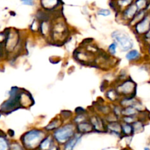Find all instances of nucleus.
Here are the masks:
<instances>
[{
  "label": "nucleus",
  "instance_id": "nucleus-32",
  "mask_svg": "<svg viewBox=\"0 0 150 150\" xmlns=\"http://www.w3.org/2000/svg\"><path fill=\"white\" fill-rule=\"evenodd\" d=\"M144 150H150V148L148 146H146V147H144Z\"/></svg>",
  "mask_w": 150,
  "mask_h": 150
},
{
  "label": "nucleus",
  "instance_id": "nucleus-28",
  "mask_svg": "<svg viewBox=\"0 0 150 150\" xmlns=\"http://www.w3.org/2000/svg\"><path fill=\"white\" fill-rule=\"evenodd\" d=\"M138 119V116H122L120 118L121 122H123V123H127V124H131L135 122V121Z\"/></svg>",
  "mask_w": 150,
  "mask_h": 150
},
{
  "label": "nucleus",
  "instance_id": "nucleus-16",
  "mask_svg": "<svg viewBox=\"0 0 150 150\" xmlns=\"http://www.w3.org/2000/svg\"><path fill=\"white\" fill-rule=\"evenodd\" d=\"M55 141L53 138L52 133H48L45 136V138L42 140L38 148V150H49V149L52 146Z\"/></svg>",
  "mask_w": 150,
  "mask_h": 150
},
{
  "label": "nucleus",
  "instance_id": "nucleus-36",
  "mask_svg": "<svg viewBox=\"0 0 150 150\" xmlns=\"http://www.w3.org/2000/svg\"><path fill=\"white\" fill-rule=\"evenodd\" d=\"M0 27H1V24H0Z\"/></svg>",
  "mask_w": 150,
  "mask_h": 150
},
{
  "label": "nucleus",
  "instance_id": "nucleus-12",
  "mask_svg": "<svg viewBox=\"0 0 150 150\" xmlns=\"http://www.w3.org/2000/svg\"><path fill=\"white\" fill-rule=\"evenodd\" d=\"M20 104L21 108H28L33 106L34 104V100L32 95L27 91L21 89V93H20Z\"/></svg>",
  "mask_w": 150,
  "mask_h": 150
},
{
  "label": "nucleus",
  "instance_id": "nucleus-17",
  "mask_svg": "<svg viewBox=\"0 0 150 150\" xmlns=\"http://www.w3.org/2000/svg\"><path fill=\"white\" fill-rule=\"evenodd\" d=\"M105 97L108 100H109L110 102H112V103L119 102V100L122 98L115 88H111L108 89L105 92Z\"/></svg>",
  "mask_w": 150,
  "mask_h": 150
},
{
  "label": "nucleus",
  "instance_id": "nucleus-23",
  "mask_svg": "<svg viewBox=\"0 0 150 150\" xmlns=\"http://www.w3.org/2000/svg\"><path fill=\"white\" fill-rule=\"evenodd\" d=\"M132 127H133V130H134V134H138L141 133V132H144V127H145L146 123L141 122V121L137 119L134 123L132 124Z\"/></svg>",
  "mask_w": 150,
  "mask_h": 150
},
{
  "label": "nucleus",
  "instance_id": "nucleus-26",
  "mask_svg": "<svg viewBox=\"0 0 150 150\" xmlns=\"http://www.w3.org/2000/svg\"><path fill=\"white\" fill-rule=\"evenodd\" d=\"M10 150H25L21 142L16 141H11Z\"/></svg>",
  "mask_w": 150,
  "mask_h": 150
},
{
  "label": "nucleus",
  "instance_id": "nucleus-15",
  "mask_svg": "<svg viewBox=\"0 0 150 150\" xmlns=\"http://www.w3.org/2000/svg\"><path fill=\"white\" fill-rule=\"evenodd\" d=\"M83 135L80 134L76 133V135L69 139L67 142L65 143L63 145V149L62 150H74L75 146L81 141Z\"/></svg>",
  "mask_w": 150,
  "mask_h": 150
},
{
  "label": "nucleus",
  "instance_id": "nucleus-33",
  "mask_svg": "<svg viewBox=\"0 0 150 150\" xmlns=\"http://www.w3.org/2000/svg\"><path fill=\"white\" fill-rule=\"evenodd\" d=\"M122 150H132V149H130L129 148H124V149H122Z\"/></svg>",
  "mask_w": 150,
  "mask_h": 150
},
{
  "label": "nucleus",
  "instance_id": "nucleus-8",
  "mask_svg": "<svg viewBox=\"0 0 150 150\" xmlns=\"http://www.w3.org/2000/svg\"><path fill=\"white\" fill-rule=\"evenodd\" d=\"M88 120L93 126V131L99 133L107 132L106 131V122L102 116L99 114H93L89 116Z\"/></svg>",
  "mask_w": 150,
  "mask_h": 150
},
{
  "label": "nucleus",
  "instance_id": "nucleus-5",
  "mask_svg": "<svg viewBox=\"0 0 150 150\" xmlns=\"http://www.w3.org/2000/svg\"><path fill=\"white\" fill-rule=\"evenodd\" d=\"M111 38L118 44V47L122 52H127L133 48L134 41L127 33L124 30H116L112 32Z\"/></svg>",
  "mask_w": 150,
  "mask_h": 150
},
{
  "label": "nucleus",
  "instance_id": "nucleus-2",
  "mask_svg": "<svg viewBox=\"0 0 150 150\" xmlns=\"http://www.w3.org/2000/svg\"><path fill=\"white\" fill-rule=\"evenodd\" d=\"M77 133L76 125L70 121L65 122L59 128L52 133L53 138L56 143L60 146H63L69 139L74 136Z\"/></svg>",
  "mask_w": 150,
  "mask_h": 150
},
{
  "label": "nucleus",
  "instance_id": "nucleus-24",
  "mask_svg": "<svg viewBox=\"0 0 150 150\" xmlns=\"http://www.w3.org/2000/svg\"><path fill=\"white\" fill-rule=\"evenodd\" d=\"M115 1H116L117 8L118 9H119V13H120L122 10H124L125 8H126L127 7L132 5L135 0H115Z\"/></svg>",
  "mask_w": 150,
  "mask_h": 150
},
{
  "label": "nucleus",
  "instance_id": "nucleus-19",
  "mask_svg": "<svg viewBox=\"0 0 150 150\" xmlns=\"http://www.w3.org/2000/svg\"><path fill=\"white\" fill-rule=\"evenodd\" d=\"M121 131H122V138H127V137H132L134 134L133 127L131 124H127L122 122V127H121Z\"/></svg>",
  "mask_w": 150,
  "mask_h": 150
},
{
  "label": "nucleus",
  "instance_id": "nucleus-13",
  "mask_svg": "<svg viewBox=\"0 0 150 150\" xmlns=\"http://www.w3.org/2000/svg\"><path fill=\"white\" fill-rule=\"evenodd\" d=\"M60 2L61 0H40V4L44 11L50 12L57 8L60 5Z\"/></svg>",
  "mask_w": 150,
  "mask_h": 150
},
{
  "label": "nucleus",
  "instance_id": "nucleus-1",
  "mask_svg": "<svg viewBox=\"0 0 150 150\" xmlns=\"http://www.w3.org/2000/svg\"><path fill=\"white\" fill-rule=\"evenodd\" d=\"M47 134L44 129L30 128L21 135L20 142L25 150H38L40 144Z\"/></svg>",
  "mask_w": 150,
  "mask_h": 150
},
{
  "label": "nucleus",
  "instance_id": "nucleus-14",
  "mask_svg": "<svg viewBox=\"0 0 150 150\" xmlns=\"http://www.w3.org/2000/svg\"><path fill=\"white\" fill-rule=\"evenodd\" d=\"M63 123H64V122H63V120L60 119V116H57V117L52 119V120L49 122L48 125H47L44 129L47 133H52L54 130H56L57 128L60 127Z\"/></svg>",
  "mask_w": 150,
  "mask_h": 150
},
{
  "label": "nucleus",
  "instance_id": "nucleus-4",
  "mask_svg": "<svg viewBox=\"0 0 150 150\" xmlns=\"http://www.w3.org/2000/svg\"><path fill=\"white\" fill-rule=\"evenodd\" d=\"M21 88L18 87L11 88L9 92V98L3 102L1 107L0 110L4 113H10L13 111L16 110L18 108H21L20 104V93Z\"/></svg>",
  "mask_w": 150,
  "mask_h": 150
},
{
  "label": "nucleus",
  "instance_id": "nucleus-27",
  "mask_svg": "<svg viewBox=\"0 0 150 150\" xmlns=\"http://www.w3.org/2000/svg\"><path fill=\"white\" fill-rule=\"evenodd\" d=\"M118 44H116L115 41H112L109 46H108V53L110 54V55H115L116 53V51H117L118 49Z\"/></svg>",
  "mask_w": 150,
  "mask_h": 150
},
{
  "label": "nucleus",
  "instance_id": "nucleus-34",
  "mask_svg": "<svg viewBox=\"0 0 150 150\" xmlns=\"http://www.w3.org/2000/svg\"><path fill=\"white\" fill-rule=\"evenodd\" d=\"M148 119L149 121H150V111L149 112V115H148Z\"/></svg>",
  "mask_w": 150,
  "mask_h": 150
},
{
  "label": "nucleus",
  "instance_id": "nucleus-11",
  "mask_svg": "<svg viewBox=\"0 0 150 150\" xmlns=\"http://www.w3.org/2000/svg\"><path fill=\"white\" fill-rule=\"evenodd\" d=\"M76 125V130H77V133L80 134V135H83L86 134H90L91 132H93V128L92 126L91 123L89 120H86L85 122L79 123Z\"/></svg>",
  "mask_w": 150,
  "mask_h": 150
},
{
  "label": "nucleus",
  "instance_id": "nucleus-20",
  "mask_svg": "<svg viewBox=\"0 0 150 150\" xmlns=\"http://www.w3.org/2000/svg\"><path fill=\"white\" fill-rule=\"evenodd\" d=\"M138 113H139V111L137 110L132 106L124 107L122 108V116H138Z\"/></svg>",
  "mask_w": 150,
  "mask_h": 150
},
{
  "label": "nucleus",
  "instance_id": "nucleus-21",
  "mask_svg": "<svg viewBox=\"0 0 150 150\" xmlns=\"http://www.w3.org/2000/svg\"><path fill=\"white\" fill-rule=\"evenodd\" d=\"M11 141L7 137L6 134L2 133L0 135V150H10Z\"/></svg>",
  "mask_w": 150,
  "mask_h": 150
},
{
  "label": "nucleus",
  "instance_id": "nucleus-31",
  "mask_svg": "<svg viewBox=\"0 0 150 150\" xmlns=\"http://www.w3.org/2000/svg\"><path fill=\"white\" fill-rule=\"evenodd\" d=\"M7 38V33L5 31L0 33V44H4Z\"/></svg>",
  "mask_w": 150,
  "mask_h": 150
},
{
  "label": "nucleus",
  "instance_id": "nucleus-7",
  "mask_svg": "<svg viewBox=\"0 0 150 150\" xmlns=\"http://www.w3.org/2000/svg\"><path fill=\"white\" fill-rule=\"evenodd\" d=\"M132 31L138 37L142 38L150 32V12H147L145 16L132 27Z\"/></svg>",
  "mask_w": 150,
  "mask_h": 150
},
{
  "label": "nucleus",
  "instance_id": "nucleus-18",
  "mask_svg": "<svg viewBox=\"0 0 150 150\" xmlns=\"http://www.w3.org/2000/svg\"><path fill=\"white\" fill-rule=\"evenodd\" d=\"M125 58L129 62H138L141 59V54L138 50L132 49L126 53Z\"/></svg>",
  "mask_w": 150,
  "mask_h": 150
},
{
  "label": "nucleus",
  "instance_id": "nucleus-9",
  "mask_svg": "<svg viewBox=\"0 0 150 150\" xmlns=\"http://www.w3.org/2000/svg\"><path fill=\"white\" fill-rule=\"evenodd\" d=\"M138 11H138V8H137L136 5H135V3L133 2L132 5L127 7L126 8L122 10V11L118 14H120L121 19L123 21H125V22L127 23L128 24L129 21L135 17V16L136 15L137 13H138Z\"/></svg>",
  "mask_w": 150,
  "mask_h": 150
},
{
  "label": "nucleus",
  "instance_id": "nucleus-3",
  "mask_svg": "<svg viewBox=\"0 0 150 150\" xmlns=\"http://www.w3.org/2000/svg\"><path fill=\"white\" fill-rule=\"evenodd\" d=\"M69 29L65 21L57 19L56 21H52V30L49 40L56 44L63 43L69 37Z\"/></svg>",
  "mask_w": 150,
  "mask_h": 150
},
{
  "label": "nucleus",
  "instance_id": "nucleus-25",
  "mask_svg": "<svg viewBox=\"0 0 150 150\" xmlns=\"http://www.w3.org/2000/svg\"><path fill=\"white\" fill-rule=\"evenodd\" d=\"M60 119L63 120V122H68L70 119L71 121L72 120V118H73V114L71 111L67 110H62L60 113Z\"/></svg>",
  "mask_w": 150,
  "mask_h": 150
},
{
  "label": "nucleus",
  "instance_id": "nucleus-30",
  "mask_svg": "<svg viewBox=\"0 0 150 150\" xmlns=\"http://www.w3.org/2000/svg\"><path fill=\"white\" fill-rule=\"evenodd\" d=\"M21 4L27 6H33L35 5V0H20Z\"/></svg>",
  "mask_w": 150,
  "mask_h": 150
},
{
  "label": "nucleus",
  "instance_id": "nucleus-29",
  "mask_svg": "<svg viewBox=\"0 0 150 150\" xmlns=\"http://www.w3.org/2000/svg\"><path fill=\"white\" fill-rule=\"evenodd\" d=\"M97 14L102 16H108L111 14V11L108 9H105V8H100L97 11Z\"/></svg>",
  "mask_w": 150,
  "mask_h": 150
},
{
  "label": "nucleus",
  "instance_id": "nucleus-10",
  "mask_svg": "<svg viewBox=\"0 0 150 150\" xmlns=\"http://www.w3.org/2000/svg\"><path fill=\"white\" fill-rule=\"evenodd\" d=\"M121 127H122V122L120 120L107 122L106 131L107 132H109V133L116 135L117 137H122Z\"/></svg>",
  "mask_w": 150,
  "mask_h": 150
},
{
  "label": "nucleus",
  "instance_id": "nucleus-22",
  "mask_svg": "<svg viewBox=\"0 0 150 150\" xmlns=\"http://www.w3.org/2000/svg\"><path fill=\"white\" fill-rule=\"evenodd\" d=\"M147 12H149V11H138V12L137 13L136 15L135 16V17H134V18H132L130 21H129V24H128L127 25L130 26V27H132V26L135 25L136 23H138V21H141V20L142 19L144 16H145L146 14L147 13Z\"/></svg>",
  "mask_w": 150,
  "mask_h": 150
},
{
  "label": "nucleus",
  "instance_id": "nucleus-6",
  "mask_svg": "<svg viewBox=\"0 0 150 150\" xmlns=\"http://www.w3.org/2000/svg\"><path fill=\"white\" fill-rule=\"evenodd\" d=\"M121 97H135L137 84L130 78H126L119 81L115 87Z\"/></svg>",
  "mask_w": 150,
  "mask_h": 150
},
{
  "label": "nucleus",
  "instance_id": "nucleus-35",
  "mask_svg": "<svg viewBox=\"0 0 150 150\" xmlns=\"http://www.w3.org/2000/svg\"><path fill=\"white\" fill-rule=\"evenodd\" d=\"M0 117H1V113H0Z\"/></svg>",
  "mask_w": 150,
  "mask_h": 150
},
{
  "label": "nucleus",
  "instance_id": "nucleus-37",
  "mask_svg": "<svg viewBox=\"0 0 150 150\" xmlns=\"http://www.w3.org/2000/svg\"><path fill=\"white\" fill-rule=\"evenodd\" d=\"M149 12H150V11H149Z\"/></svg>",
  "mask_w": 150,
  "mask_h": 150
}]
</instances>
